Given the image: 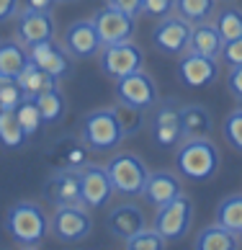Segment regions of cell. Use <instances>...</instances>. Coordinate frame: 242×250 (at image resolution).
<instances>
[{"label": "cell", "instance_id": "1", "mask_svg": "<svg viewBox=\"0 0 242 250\" xmlns=\"http://www.w3.org/2000/svg\"><path fill=\"white\" fill-rule=\"evenodd\" d=\"M219 147L209 137H185L175 147V170L181 173L183 181L191 183H203L211 181L219 173Z\"/></svg>", "mask_w": 242, "mask_h": 250}, {"label": "cell", "instance_id": "2", "mask_svg": "<svg viewBox=\"0 0 242 250\" xmlns=\"http://www.w3.org/2000/svg\"><path fill=\"white\" fill-rule=\"evenodd\" d=\"M5 232L21 248H39L49 235V217L34 201H18L5 211Z\"/></svg>", "mask_w": 242, "mask_h": 250}, {"label": "cell", "instance_id": "3", "mask_svg": "<svg viewBox=\"0 0 242 250\" xmlns=\"http://www.w3.org/2000/svg\"><path fill=\"white\" fill-rule=\"evenodd\" d=\"M80 140L85 142V147L96 155L114 152L124 140V132L119 126V119L114 114V108H96L90 114L82 116L80 122Z\"/></svg>", "mask_w": 242, "mask_h": 250}, {"label": "cell", "instance_id": "4", "mask_svg": "<svg viewBox=\"0 0 242 250\" xmlns=\"http://www.w3.org/2000/svg\"><path fill=\"white\" fill-rule=\"evenodd\" d=\"M103 165L108 170L111 183H114L116 196H124V199L142 196L147 175H150V168H147V163L139 155H134V152H116Z\"/></svg>", "mask_w": 242, "mask_h": 250}, {"label": "cell", "instance_id": "5", "mask_svg": "<svg viewBox=\"0 0 242 250\" xmlns=\"http://www.w3.org/2000/svg\"><path fill=\"white\" fill-rule=\"evenodd\" d=\"M93 232V217L85 204H70V207H54L49 217V235L60 243L75 245L82 243Z\"/></svg>", "mask_w": 242, "mask_h": 250}, {"label": "cell", "instance_id": "6", "mask_svg": "<svg viewBox=\"0 0 242 250\" xmlns=\"http://www.w3.org/2000/svg\"><path fill=\"white\" fill-rule=\"evenodd\" d=\"M181 108H183V104L175 98L157 101L152 119H150V137H152L155 147H160V150H175L183 142Z\"/></svg>", "mask_w": 242, "mask_h": 250}, {"label": "cell", "instance_id": "7", "mask_svg": "<svg viewBox=\"0 0 242 250\" xmlns=\"http://www.w3.org/2000/svg\"><path fill=\"white\" fill-rule=\"evenodd\" d=\"M193 225V201L181 193L173 201H167L165 207H157L152 227L160 232L167 243H175V240H183L188 235V229Z\"/></svg>", "mask_w": 242, "mask_h": 250}, {"label": "cell", "instance_id": "8", "mask_svg": "<svg viewBox=\"0 0 242 250\" xmlns=\"http://www.w3.org/2000/svg\"><path fill=\"white\" fill-rule=\"evenodd\" d=\"M98 62L103 75L108 78H124L129 72H137L144 67V52L139 44H134L132 39L121 42V44H108V47H101L98 52Z\"/></svg>", "mask_w": 242, "mask_h": 250}, {"label": "cell", "instance_id": "9", "mask_svg": "<svg viewBox=\"0 0 242 250\" xmlns=\"http://www.w3.org/2000/svg\"><path fill=\"white\" fill-rule=\"evenodd\" d=\"M116 98L129 104V106L150 111L160 101V90H157L155 78L150 72H144V67H142L137 72H129L124 78H116Z\"/></svg>", "mask_w": 242, "mask_h": 250}, {"label": "cell", "instance_id": "10", "mask_svg": "<svg viewBox=\"0 0 242 250\" xmlns=\"http://www.w3.org/2000/svg\"><path fill=\"white\" fill-rule=\"evenodd\" d=\"M191 21H185L183 16L170 13L160 18L152 29V44L157 52L167 54V57H181L188 49V39H191Z\"/></svg>", "mask_w": 242, "mask_h": 250}, {"label": "cell", "instance_id": "11", "mask_svg": "<svg viewBox=\"0 0 242 250\" xmlns=\"http://www.w3.org/2000/svg\"><path fill=\"white\" fill-rule=\"evenodd\" d=\"M222 64L217 57H203V54H193V52H183L181 62H178V80L191 90H201V88H211L219 80Z\"/></svg>", "mask_w": 242, "mask_h": 250}, {"label": "cell", "instance_id": "12", "mask_svg": "<svg viewBox=\"0 0 242 250\" xmlns=\"http://www.w3.org/2000/svg\"><path fill=\"white\" fill-rule=\"evenodd\" d=\"M93 23H96V31L101 36V44L108 47V44H121L134 39L137 34V16H129L119 8H101V11L93 16Z\"/></svg>", "mask_w": 242, "mask_h": 250}, {"label": "cell", "instance_id": "13", "mask_svg": "<svg viewBox=\"0 0 242 250\" xmlns=\"http://www.w3.org/2000/svg\"><path fill=\"white\" fill-rule=\"evenodd\" d=\"M80 196L88 209H101L114 199V183L108 178L106 165L85 163L80 168Z\"/></svg>", "mask_w": 242, "mask_h": 250}, {"label": "cell", "instance_id": "14", "mask_svg": "<svg viewBox=\"0 0 242 250\" xmlns=\"http://www.w3.org/2000/svg\"><path fill=\"white\" fill-rule=\"evenodd\" d=\"M29 49V60H34L39 64L41 70H46L54 80H64L72 75V70H75V60H72V54L57 44L54 39L49 42H39V44H31Z\"/></svg>", "mask_w": 242, "mask_h": 250}, {"label": "cell", "instance_id": "15", "mask_svg": "<svg viewBox=\"0 0 242 250\" xmlns=\"http://www.w3.org/2000/svg\"><path fill=\"white\" fill-rule=\"evenodd\" d=\"M62 47L72 54V60H93L101 52V36L96 31L93 18L85 21H72L62 34Z\"/></svg>", "mask_w": 242, "mask_h": 250}, {"label": "cell", "instance_id": "16", "mask_svg": "<svg viewBox=\"0 0 242 250\" xmlns=\"http://www.w3.org/2000/svg\"><path fill=\"white\" fill-rule=\"evenodd\" d=\"M41 196L49 201V204H54V207L82 204V196H80V170L54 168L52 175L44 181Z\"/></svg>", "mask_w": 242, "mask_h": 250}, {"label": "cell", "instance_id": "17", "mask_svg": "<svg viewBox=\"0 0 242 250\" xmlns=\"http://www.w3.org/2000/svg\"><path fill=\"white\" fill-rule=\"evenodd\" d=\"M18 21H16V39L23 44V47H31V44L39 42H49L57 34V26H54L52 13H41V11H18Z\"/></svg>", "mask_w": 242, "mask_h": 250}, {"label": "cell", "instance_id": "18", "mask_svg": "<svg viewBox=\"0 0 242 250\" xmlns=\"http://www.w3.org/2000/svg\"><path fill=\"white\" fill-rule=\"evenodd\" d=\"M144 227H147V217H144L142 207H137V204H116L106 214V229L119 243H126L129 237L137 235Z\"/></svg>", "mask_w": 242, "mask_h": 250}, {"label": "cell", "instance_id": "19", "mask_svg": "<svg viewBox=\"0 0 242 250\" xmlns=\"http://www.w3.org/2000/svg\"><path fill=\"white\" fill-rule=\"evenodd\" d=\"M183 193V178L178 170H150L142 191V199L150 207H165L167 201H173L175 196Z\"/></svg>", "mask_w": 242, "mask_h": 250}, {"label": "cell", "instance_id": "20", "mask_svg": "<svg viewBox=\"0 0 242 250\" xmlns=\"http://www.w3.org/2000/svg\"><path fill=\"white\" fill-rule=\"evenodd\" d=\"M88 147L85 142L78 137H60L57 142H52V147L46 150V160L52 163V168H70V170H80L85 163H90L88 157Z\"/></svg>", "mask_w": 242, "mask_h": 250}, {"label": "cell", "instance_id": "21", "mask_svg": "<svg viewBox=\"0 0 242 250\" xmlns=\"http://www.w3.org/2000/svg\"><path fill=\"white\" fill-rule=\"evenodd\" d=\"M222 47H224V39L219 36L214 21H201L191 26V39H188V49L193 54H203V57H217L222 54Z\"/></svg>", "mask_w": 242, "mask_h": 250}, {"label": "cell", "instance_id": "22", "mask_svg": "<svg viewBox=\"0 0 242 250\" xmlns=\"http://www.w3.org/2000/svg\"><path fill=\"white\" fill-rule=\"evenodd\" d=\"M193 248L196 250H237V248H242V240H240L237 232H232V229L214 222V225L203 227L196 235Z\"/></svg>", "mask_w": 242, "mask_h": 250}, {"label": "cell", "instance_id": "23", "mask_svg": "<svg viewBox=\"0 0 242 250\" xmlns=\"http://www.w3.org/2000/svg\"><path fill=\"white\" fill-rule=\"evenodd\" d=\"M181 124H183V140L185 137H209L214 132L211 111L201 104H188L181 108Z\"/></svg>", "mask_w": 242, "mask_h": 250}, {"label": "cell", "instance_id": "24", "mask_svg": "<svg viewBox=\"0 0 242 250\" xmlns=\"http://www.w3.org/2000/svg\"><path fill=\"white\" fill-rule=\"evenodd\" d=\"M16 78H18V85H21L23 96H31V98H36L39 93H44V90H49V88H57V85H60V80H54L49 72L41 70L34 60L26 62V64H23V70L18 72Z\"/></svg>", "mask_w": 242, "mask_h": 250}, {"label": "cell", "instance_id": "25", "mask_svg": "<svg viewBox=\"0 0 242 250\" xmlns=\"http://www.w3.org/2000/svg\"><path fill=\"white\" fill-rule=\"evenodd\" d=\"M29 142V134L23 132L13 108H0V145L5 150H23Z\"/></svg>", "mask_w": 242, "mask_h": 250}, {"label": "cell", "instance_id": "26", "mask_svg": "<svg viewBox=\"0 0 242 250\" xmlns=\"http://www.w3.org/2000/svg\"><path fill=\"white\" fill-rule=\"evenodd\" d=\"M36 104H39V111H41V119L44 124H57L64 119V114H67V98H64V93L57 88H49L44 90V93L36 96Z\"/></svg>", "mask_w": 242, "mask_h": 250}, {"label": "cell", "instance_id": "27", "mask_svg": "<svg viewBox=\"0 0 242 250\" xmlns=\"http://www.w3.org/2000/svg\"><path fill=\"white\" fill-rule=\"evenodd\" d=\"M214 222L242 235V193H229V196L222 199L217 207V214H214Z\"/></svg>", "mask_w": 242, "mask_h": 250}, {"label": "cell", "instance_id": "28", "mask_svg": "<svg viewBox=\"0 0 242 250\" xmlns=\"http://www.w3.org/2000/svg\"><path fill=\"white\" fill-rule=\"evenodd\" d=\"M29 62V49L21 42H0V75H18Z\"/></svg>", "mask_w": 242, "mask_h": 250}, {"label": "cell", "instance_id": "29", "mask_svg": "<svg viewBox=\"0 0 242 250\" xmlns=\"http://www.w3.org/2000/svg\"><path fill=\"white\" fill-rule=\"evenodd\" d=\"M211 21H214V26H217V31H219V36H222L224 42L242 36V11H240L237 5L227 3L222 11L214 13Z\"/></svg>", "mask_w": 242, "mask_h": 250}, {"label": "cell", "instance_id": "30", "mask_svg": "<svg viewBox=\"0 0 242 250\" xmlns=\"http://www.w3.org/2000/svg\"><path fill=\"white\" fill-rule=\"evenodd\" d=\"M111 108H114V114L119 119V126H121V132H124V137L139 134V132H142V126L147 124V119H144L147 111L137 108V106H129V104H124V101H116Z\"/></svg>", "mask_w": 242, "mask_h": 250}, {"label": "cell", "instance_id": "31", "mask_svg": "<svg viewBox=\"0 0 242 250\" xmlns=\"http://www.w3.org/2000/svg\"><path fill=\"white\" fill-rule=\"evenodd\" d=\"M217 3L219 0H175V13L191 23L211 21L217 13Z\"/></svg>", "mask_w": 242, "mask_h": 250}, {"label": "cell", "instance_id": "32", "mask_svg": "<svg viewBox=\"0 0 242 250\" xmlns=\"http://www.w3.org/2000/svg\"><path fill=\"white\" fill-rule=\"evenodd\" d=\"M13 111H16V116H18V122H21V126H23V132L29 134V140L44 126V119H41V111H39L36 98L23 96L21 101H18V106H16Z\"/></svg>", "mask_w": 242, "mask_h": 250}, {"label": "cell", "instance_id": "33", "mask_svg": "<svg viewBox=\"0 0 242 250\" xmlns=\"http://www.w3.org/2000/svg\"><path fill=\"white\" fill-rule=\"evenodd\" d=\"M167 245V240L157 232L155 227H144V229H139L137 235H132L124 243L126 250H162Z\"/></svg>", "mask_w": 242, "mask_h": 250}, {"label": "cell", "instance_id": "34", "mask_svg": "<svg viewBox=\"0 0 242 250\" xmlns=\"http://www.w3.org/2000/svg\"><path fill=\"white\" fill-rule=\"evenodd\" d=\"M222 132H224V140H227V145L232 147V150L242 152V108L240 106L227 114Z\"/></svg>", "mask_w": 242, "mask_h": 250}, {"label": "cell", "instance_id": "35", "mask_svg": "<svg viewBox=\"0 0 242 250\" xmlns=\"http://www.w3.org/2000/svg\"><path fill=\"white\" fill-rule=\"evenodd\" d=\"M21 98H23V90L18 85V78L0 75V108H16Z\"/></svg>", "mask_w": 242, "mask_h": 250}, {"label": "cell", "instance_id": "36", "mask_svg": "<svg viewBox=\"0 0 242 250\" xmlns=\"http://www.w3.org/2000/svg\"><path fill=\"white\" fill-rule=\"evenodd\" d=\"M175 13V0H142V16L147 18H165Z\"/></svg>", "mask_w": 242, "mask_h": 250}, {"label": "cell", "instance_id": "37", "mask_svg": "<svg viewBox=\"0 0 242 250\" xmlns=\"http://www.w3.org/2000/svg\"><path fill=\"white\" fill-rule=\"evenodd\" d=\"M219 62L229 64V67H235V64H242V36L224 42V47H222V54H219Z\"/></svg>", "mask_w": 242, "mask_h": 250}, {"label": "cell", "instance_id": "38", "mask_svg": "<svg viewBox=\"0 0 242 250\" xmlns=\"http://www.w3.org/2000/svg\"><path fill=\"white\" fill-rule=\"evenodd\" d=\"M227 90L232 93L235 101H242V64H235V67H229L227 72Z\"/></svg>", "mask_w": 242, "mask_h": 250}, {"label": "cell", "instance_id": "39", "mask_svg": "<svg viewBox=\"0 0 242 250\" xmlns=\"http://www.w3.org/2000/svg\"><path fill=\"white\" fill-rule=\"evenodd\" d=\"M106 5L119 8L129 16H142V0H106Z\"/></svg>", "mask_w": 242, "mask_h": 250}, {"label": "cell", "instance_id": "40", "mask_svg": "<svg viewBox=\"0 0 242 250\" xmlns=\"http://www.w3.org/2000/svg\"><path fill=\"white\" fill-rule=\"evenodd\" d=\"M21 11V0H0V23H8Z\"/></svg>", "mask_w": 242, "mask_h": 250}, {"label": "cell", "instance_id": "41", "mask_svg": "<svg viewBox=\"0 0 242 250\" xmlns=\"http://www.w3.org/2000/svg\"><path fill=\"white\" fill-rule=\"evenodd\" d=\"M57 0H23L21 8L23 11H41V13H52Z\"/></svg>", "mask_w": 242, "mask_h": 250}, {"label": "cell", "instance_id": "42", "mask_svg": "<svg viewBox=\"0 0 242 250\" xmlns=\"http://www.w3.org/2000/svg\"><path fill=\"white\" fill-rule=\"evenodd\" d=\"M57 3H75V0H57Z\"/></svg>", "mask_w": 242, "mask_h": 250}, {"label": "cell", "instance_id": "43", "mask_svg": "<svg viewBox=\"0 0 242 250\" xmlns=\"http://www.w3.org/2000/svg\"><path fill=\"white\" fill-rule=\"evenodd\" d=\"M222 3H235V0H222Z\"/></svg>", "mask_w": 242, "mask_h": 250}, {"label": "cell", "instance_id": "44", "mask_svg": "<svg viewBox=\"0 0 242 250\" xmlns=\"http://www.w3.org/2000/svg\"><path fill=\"white\" fill-rule=\"evenodd\" d=\"M237 106H240V108H242V101H237Z\"/></svg>", "mask_w": 242, "mask_h": 250}, {"label": "cell", "instance_id": "45", "mask_svg": "<svg viewBox=\"0 0 242 250\" xmlns=\"http://www.w3.org/2000/svg\"><path fill=\"white\" fill-rule=\"evenodd\" d=\"M240 240H242V235H240Z\"/></svg>", "mask_w": 242, "mask_h": 250}]
</instances>
